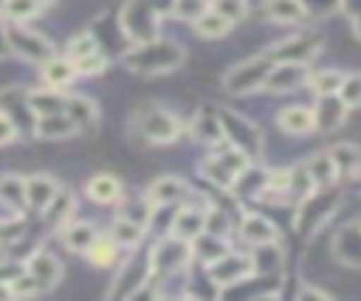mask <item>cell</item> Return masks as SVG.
Wrapping results in <instances>:
<instances>
[{
    "instance_id": "cell-1",
    "label": "cell",
    "mask_w": 361,
    "mask_h": 301,
    "mask_svg": "<svg viewBox=\"0 0 361 301\" xmlns=\"http://www.w3.org/2000/svg\"><path fill=\"white\" fill-rule=\"evenodd\" d=\"M180 65H183V48L161 37L135 42V48L124 53V68L138 76H164V73L178 70Z\"/></svg>"
},
{
    "instance_id": "cell-2",
    "label": "cell",
    "mask_w": 361,
    "mask_h": 301,
    "mask_svg": "<svg viewBox=\"0 0 361 301\" xmlns=\"http://www.w3.org/2000/svg\"><path fill=\"white\" fill-rule=\"evenodd\" d=\"M341 203V191L336 186H324V188H313L307 191L296 211H293V228L302 236H310L313 231H319L324 225V219H330V214L336 211V205Z\"/></svg>"
},
{
    "instance_id": "cell-3",
    "label": "cell",
    "mask_w": 361,
    "mask_h": 301,
    "mask_svg": "<svg viewBox=\"0 0 361 301\" xmlns=\"http://www.w3.org/2000/svg\"><path fill=\"white\" fill-rule=\"evenodd\" d=\"M192 262V248L189 239H180L175 233H166L155 242L149 253V278H166L180 273Z\"/></svg>"
},
{
    "instance_id": "cell-4",
    "label": "cell",
    "mask_w": 361,
    "mask_h": 301,
    "mask_svg": "<svg viewBox=\"0 0 361 301\" xmlns=\"http://www.w3.org/2000/svg\"><path fill=\"white\" fill-rule=\"evenodd\" d=\"M248 163H251V160H248L240 149H234L228 141H223L220 146H214L212 158H206V160L200 163V174H203L209 183L220 186V188H231L234 180H237V174H240Z\"/></svg>"
},
{
    "instance_id": "cell-5",
    "label": "cell",
    "mask_w": 361,
    "mask_h": 301,
    "mask_svg": "<svg viewBox=\"0 0 361 301\" xmlns=\"http://www.w3.org/2000/svg\"><path fill=\"white\" fill-rule=\"evenodd\" d=\"M271 65H274V59L268 56V51L265 53H257L251 59L237 62L231 70H226L223 90L228 96H248V93L259 90L262 82H265V76H268V70H271Z\"/></svg>"
},
{
    "instance_id": "cell-6",
    "label": "cell",
    "mask_w": 361,
    "mask_h": 301,
    "mask_svg": "<svg viewBox=\"0 0 361 301\" xmlns=\"http://www.w3.org/2000/svg\"><path fill=\"white\" fill-rule=\"evenodd\" d=\"M161 8L155 0H127L121 8V31L133 42H147L158 37Z\"/></svg>"
},
{
    "instance_id": "cell-7",
    "label": "cell",
    "mask_w": 361,
    "mask_h": 301,
    "mask_svg": "<svg viewBox=\"0 0 361 301\" xmlns=\"http://www.w3.org/2000/svg\"><path fill=\"white\" fill-rule=\"evenodd\" d=\"M206 276H209V281L217 287V293H226L231 284H243V281L254 278L251 253L226 250L220 259H214V262L206 264Z\"/></svg>"
},
{
    "instance_id": "cell-8",
    "label": "cell",
    "mask_w": 361,
    "mask_h": 301,
    "mask_svg": "<svg viewBox=\"0 0 361 301\" xmlns=\"http://www.w3.org/2000/svg\"><path fill=\"white\" fill-rule=\"evenodd\" d=\"M217 115H220V127H223L226 141L234 149H240L248 160H257L262 155V132L257 129V124H251L248 118H243L234 110H223Z\"/></svg>"
},
{
    "instance_id": "cell-9",
    "label": "cell",
    "mask_w": 361,
    "mask_h": 301,
    "mask_svg": "<svg viewBox=\"0 0 361 301\" xmlns=\"http://www.w3.org/2000/svg\"><path fill=\"white\" fill-rule=\"evenodd\" d=\"M324 39L322 34L316 31H305V34H290L285 39H279L276 45L268 48V56L274 62H299V65H307L310 59L319 56Z\"/></svg>"
},
{
    "instance_id": "cell-10",
    "label": "cell",
    "mask_w": 361,
    "mask_h": 301,
    "mask_svg": "<svg viewBox=\"0 0 361 301\" xmlns=\"http://www.w3.org/2000/svg\"><path fill=\"white\" fill-rule=\"evenodd\" d=\"M138 129H141V138L149 143H172V141H178L183 124L175 113H169L164 107H149L141 113Z\"/></svg>"
},
{
    "instance_id": "cell-11",
    "label": "cell",
    "mask_w": 361,
    "mask_h": 301,
    "mask_svg": "<svg viewBox=\"0 0 361 301\" xmlns=\"http://www.w3.org/2000/svg\"><path fill=\"white\" fill-rule=\"evenodd\" d=\"M6 42L11 48V53L23 56V59H31V62H45L51 53H54V45L39 34V31H31L25 25H6Z\"/></svg>"
},
{
    "instance_id": "cell-12",
    "label": "cell",
    "mask_w": 361,
    "mask_h": 301,
    "mask_svg": "<svg viewBox=\"0 0 361 301\" xmlns=\"http://www.w3.org/2000/svg\"><path fill=\"white\" fill-rule=\"evenodd\" d=\"M305 79H307V65H299V62H274L259 90H268V93H290L296 87H302Z\"/></svg>"
},
{
    "instance_id": "cell-13",
    "label": "cell",
    "mask_w": 361,
    "mask_h": 301,
    "mask_svg": "<svg viewBox=\"0 0 361 301\" xmlns=\"http://www.w3.org/2000/svg\"><path fill=\"white\" fill-rule=\"evenodd\" d=\"M333 256L338 264L361 270V225L358 222H347L338 228V233L333 236Z\"/></svg>"
},
{
    "instance_id": "cell-14",
    "label": "cell",
    "mask_w": 361,
    "mask_h": 301,
    "mask_svg": "<svg viewBox=\"0 0 361 301\" xmlns=\"http://www.w3.org/2000/svg\"><path fill=\"white\" fill-rule=\"evenodd\" d=\"M147 203L155 208V205H175V203H183L192 197V188L186 186V180L175 177V174H164V177H155L149 186H147Z\"/></svg>"
},
{
    "instance_id": "cell-15",
    "label": "cell",
    "mask_w": 361,
    "mask_h": 301,
    "mask_svg": "<svg viewBox=\"0 0 361 301\" xmlns=\"http://www.w3.org/2000/svg\"><path fill=\"white\" fill-rule=\"evenodd\" d=\"M313 110V124H316V129L319 132H333V129H338L341 124H344V118H347V104L336 96V93H327V96H319L316 98V104L310 107Z\"/></svg>"
},
{
    "instance_id": "cell-16",
    "label": "cell",
    "mask_w": 361,
    "mask_h": 301,
    "mask_svg": "<svg viewBox=\"0 0 361 301\" xmlns=\"http://www.w3.org/2000/svg\"><path fill=\"white\" fill-rule=\"evenodd\" d=\"M240 239L248 242L251 248H257V245H274V242H279V231L262 214H243V219H240Z\"/></svg>"
},
{
    "instance_id": "cell-17",
    "label": "cell",
    "mask_w": 361,
    "mask_h": 301,
    "mask_svg": "<svg viewBox=\"0 0 361 301\" xmlns=\"http://www.w3.org/2000/svg\"><path fill=\"white\" fill-rule=\"evenodd\" d=\"M25 273L39 284V290H51V287H56V281L62 278V264H59L56 256L39 250V253H34V256L25 262Z\"/></svg>"
},
{
    "instance_id": "cell-18",
    "label": "cell",
    "mask_w": 361,
    "mask_h": 301,
    "mask_svg": "<svg viewBox=\"0 0 361 301\" xmlns=\"http://www.w3.org/2000/svg\"><path fill=\"white\" fill-rule=\"evenodd\" d=\"M189 135H192L195 143H203V146H209V149H214V146H220V143L226 141L223 127H220V115L203 113V110L195 113V118L189 121Z\"/></svg>"
},
{
    "instance_id": "cell-19",
    "label": "cell",
    "mask_w": 361,
    "mask_h": 301,
    "mask_svg": "<svg viewBox=\"0 0 361 301\" xmlns=\"http://www.w3.org/2000/svg\"><path fill=\"white\" fill-rule=\"evenodd\" d=\"M262 14L271 23L293 25L307 17V6H305V0H262Z\"/></svg>"
},
{
    "instance_id": "cell-20",
    "label": "cell",
    "mask_w": 361,
    "mask_h": 301,
    "mask_svg": "<svg viewBox=\"0 0 361 301\" xmlns=\"http://www.w3.org/2000/svg\"><path fill=\"white\" fill-rule=\"evenodd\" d=\"M305 172H307L310 183H313V188L336 186V180L341 177V172H338V166L333 163V158L327 155V149H324V152H316V155H310V158L305 160Z\"/></svg>"
},
{
    "instance_id": "cell-21",
    "label": "cell",
    "mask_w": 361,
    "mask_h": 301,
    "mask_svg": "<svg viewBox=\"0 0 361 301\" xmlns=\"http://www.w3.org/2000/svg\"><path fill=\"white\" fill-rule=\"evenodd\" d=\"M85 191H87V197H90L93 203H102V205H107V203H116V200H121V194H124V186H121V180H118L116 174H110V172H99V174H93V177L87 180Z\"/></svg>"
},
{
    "instance_id": "cell-22",
    "label": "cell",
    "mask_w": 361,
    "mask_h": 301,
    "mask_svg": "<svg viewBox=\"0 0 361 301\" xmlns=\"http://www.w3.org/2000/svg\"><path fill=\"white\" fill-rule=\"evenodd\" d=\"M65 115L76 124V129H96V124H99V107L87 96L65 98Z\"/></svg>"
},
{
    "instance_id": "cell-23",
    "label": "cell",
    "mask_w": 361,
    "mask_h": 301,
    "mask_svg": "<svg viewBox=\"0 0 361 301\" xmlns=\"http://www.w3.org/2000/svg\"><path fill=\"white\" fill-rule=\"evenodd\" d=\"M276 124L282 132L288 135H307L316 129L313 124V110L310 107H302V104H293V107H285L279 115H276Z\"/></svg>"
},
{
    "instance_id": "cell-24",
    "label": "cell",
    "mask_w": 361,
    "mask_h": 301,
    "mask_svg": "<svg viewBox=\"0 0 361 301\" xmlns=\"http://www.w3.org/2000/svg\"><path fill=\"white\" fill-rule=\"evenodd\" d=\"M203 219H206V208L183 205L180 211H175V217L169 222V233H175L180 239H195L203 231Z\"/></svg>"
},
{
    "instance_id": "cell-25",
    "label": "cell",
    "mask_w": 361,
    "mask_h": 301,
    "mask_svg": "<svg viewBox=\"0 0 361 301\" xmlns=\"http://www.w3.org/2000/svg\"><path fill=\"white\" fill-rule=\"evenodd\" d=\"M56 183L48 177V174H31L28 180H23V194H25V203L45 211V205L56 197Z\"/></svg>"
},
{
    "instance_id": "cell-26",
    "label": "cell",
    "mask_w": 361,
    "mask_h": 301,
    "mask_svg": "<svg viewBox=\"0 0 361 301\" xmlns=\"http://www.w3.org/2000/svg\"><path fill=\"white\" fill-rule=\"evenodd\" d=\"M189 248H192V259H197L203 267L214 259H220L226 250H228V239L226 236H214V233H206L200 231L195 239H189Z\"/></svg>"
},
{
    "instance_id": "cell-27",
    "label": "cell",
    "mask_w": 361,
    "mask_h": 301,
    "mask_svg": "<svg viewBox=\"0 0 361 301\" xmlns=\"http://www.w3.org/2000/svg\"><path fill=\"white\" fill-rule=\"evenodd\" d=\"M149 278V259L147 262H130L124 270H121V276H118V281H116V287H110V295H116V298H127V295H135L138 293V287L144 284Z\"/></svg>"
},
{
    "instance_id": "cell-28",
    "label": "cell",
    "mask_w": 361,
    "mask_h": 301,
    "mask_svg": "<svg viewBox=\"0 0 361 301\" xmlns=\"http://www.w3.org/2000/svg\"><path fill=\"white\" fill-rule=\"evenodd\" d=\"M34 132H37L39 138H45V141H62V138H71V135L79 132V129H76V124H73V121L65 115V110H62V113L39 115Z\"/></svg>"
},
{
    "instance_id": "cell-29",
    "label": "cell",
    "mask_w": 361,
    "mask_h": 301,
    "mask_svg": "<svg viewBox=\"0 0 361 301\" xmlns=\"http://www.w3.org/2000/svg\"><path fill=\"white\" fill-rule=\"evenodd\" d=\"M42 79L51 84V87H65V84H71L73 79H76V68H73V62L68 59V56H56V53H51L45 62H42Z\"/></svg>"
},
{
    "instance_id": "cell-30",
    "label": "cell",
    "mask_w": 361,
    "mask_h": 301,
    "mask_svg": "<svg viewBox=\"0 0 361 301\" xmlns=\"http://www.w3.org/2000/svg\"><path fill=\"white\" fill-rule=\"evenodd\" d=\"M192 25H195V34L203 37V39H220V37H226V34L231 31V23H228L226 17H220L212 6H209Z\"/></svg>"
},
{
    "instance_id": "cell-31",
    "label": "cell",
    "mask_w": 361,
    "mask_h": 301,
    "mask_svg": "<svg viewBox=\"0 0 361 301\" xmlns=\"http://www.w3.org/2000/svg\"><path fill=\"white\" fill-rule=\"evenodd\" d=\"M327 155L333 158V163L338 166V172L358 174V166H361V146H358V143H353V141L333 143V146L327 149Z\"/></svg>"
},
{
    "instance_id": "cell-32",
    "label": "cell",
    "mask_w": 361,
    "mask_h": 301,
    "mask_svg": "<svg viewBox=\"0 0 361 301\" xmlns=\"http://www.w3.org/2000/svg\"><path fill=\"white\" fill-rule=\"evenodd\" d=\"M110 236L118 248H138V242L144 239V225L141 222H133L127 217H118L113 225H110Z\"/></svg>"
},
{
    "instance_id": "cell-33",
    "label": "cell",
    "mask_w": 361,
    "mask_h": 301,
    "mask_svg": "<svg viewBox=\"0 0 361 301\" xmlns=\"http://www.w3.org/2000/svg\"><path fill=\"white\" fill-rule=\"evenodd\" d=\"M344 82V70H336V68H324V70H307V79L305 84H310V90L316 96H327V93H338Z\"/></svg>"
},
{
    "instance_id": "cell-34",
    "label": "cell",
    "mask_w": 361,
    "mask_h": 301,
    "mask_svg": "<svg viewBox=\"0 0 361 301\" xmlns=\"http://www.w3.org/2000/svg\"><path fill=\"white\" fill-rule=\"evenodd\" d=\"M96 236H99V233H96V228H93L90 222H71V225L62 231V239H65L68 250H73V253H85V250L93 245Z\"/></svg>"
},
{
    "instance_id": "cell-35",
    "label": "cell",
    "mask_w": 361,
    "mask_h": 301,
    "mask_svg": "<svg viewBox=\"0 0 361 301\" xmlns=\"http://www.w3.org/2000/svg\"><path fill=\"white\" fill-rule=\"evenodd\" d=\"M85 253H87L90 264H96V267H110V264L118 259V245L113 242V236H96L93 245H90Z\"/></svg>"
},
{
    "instance_id": "cell-36",
    "label": "cell",
    "mask_w": 361,
    "mask_h": 301,
    "mask_svg": "<svg viewBox=\"0 0 361 301\" xmlns=\"http://www.w3.org/2000/svg\"><path fill=\"white\" fill-rule=\"evenodd\" d=\"M28 104L37 115H51V113H62L65 110V96L56 93V87L51 90H37L28 96Z\"/></svg>"
},
{
    "instance_id": "cell-37",
    "label": "cell",
    "mask_w": 361,
    "mask_h": 301,
    "mask_svg": "<svg viewBox=\"0 0 361 301\" xmlns=\"http://www.w3.org/2000/svg\"><path fill=\"white\" fill-rule=\"evenodd\" d=\"M73 62V68H76V76H102L104 70H107V56H104V51L102 48H96V51H90V53H85V56H79V59H71Z\"/></svg>"
},
{
    "instance_id": "cell-38",
    "label": "cell",
    "mask_w": 361,
    "mask_h": 301,
    "mask_svg": "<svg viewBox=\"0 0 361 301\" xmlns=\"http://www.w3.org/2000/svg\"><path fill=\"white\" fill-rule=\"evenodd\" d=\"M336 96L347 104V110L361 107V73H344V82Z\"/></svg>"
},
{
    "instance_id": "cell-39",
    "label": "cell",
    "mask_w": 361,
    "mask_h": 301,
    "mask_svg": "<svg viewBox=\"0 0 361 301\" xmlns=\"http://www.w3.org/2000/svg\"><path fill=\"white\" fill-rule=\"evenodd\" d=\"M220 17H226L231 25H237L240 20H245L248 17V0H214V3H209Z\"/></svg>"
},
{
    "instance_id": "cell-40",
    "label": "cell",
    "mask_w": 361,
    "mask_h": 301,
    "mask_svg": "<svg viewBox=\"0 0 361 301\" xmlns=\"http://www.w3.org/2000/svg\"><path fill=\"white\" fill-rule=\"evenodd\" d=\"M0 197H3V203L14 205V208L25 205V194H23V180H20L17 174H6V177H0Z\"/></svg>"
},
{
    "instance_id": "cell-41",
    "label": "cell",
    "mask_w": 361,
    "mask_h": 301,
    "mask_svg": "<svg viewBox=\"0 0 361 301\" xmlns=\"http://www.w3.org/2000/svg\"><path fill=\"white\" fill-rule=\"evenodd\" d=\"M96 48H99V39L90 31H79L68 42V59H79V56H85V53H90Z\"/></svg>"
},
{
    "instance_id": "cell-42",
    "label": "cell",
    "mask_w": 361,
    "mask_h": 301,
    "mask_svg": "<svg viewBox=\"0 0 361 301\" xmlns=\"http://www.w3.org/2000/svg\"><path fill=\"white\" fill-rule=\"evenodd\" d=\"M39 8L34 6V0H6L3 3V14L8 17V20H14V23H23V20H28V17H34Z\"/></svg>"
},
{
    "instance_id": "cell-43",
    "label": "cell",
    "mask_w": 361,
    "mask_h": 301,
    "mask_svg": "<svg viewBox=\"0 0 361 301\" xmlns=\"http://www.w3.org/2000/svg\"><path fill=\"white\" fill-rule=\"evenodd\" d=\"M206 8H209L206 0H172V14L180 20H189V23H195Z\"/></svg>"
},
{
    "instance_id": "cell-44",
    "label": "cell",
    "mask_w": 361,
    "mask_h": 301,
    "mask_svg": "<svg viewBox=\"0 0 361 301\" xmlns=\"http://www.w3.org/2000/svg\"><path fill=\"white\" fill-rule=\"evenodd\" d=\"M203 231L206 233H214V236H226L228 233V214L223 208H206Z\"/></svg>"
},
{
    "instance_id": "cell-45",
    "label": "cell",
    "mask_w": 361,
    "mask_h": 301,
    "mask_svg": "<svg viewBox=\"0 0 361 301\" xmlns=\"http://www.w3.org/2000/svg\"><path fill=\"white\" fill-rule=\"evenodd\" d=\"M14 135H17V127H14V121H11L8 115H3V113H0V146L11 143V141H14Z\"/></svg>"
},
{
    "instance_id": "cell-46",
    "label": "cell",
    "mask_w": 361,
    "mask_h": 301,
    "mask_svg": "<svg viewBox=\"0 0 361 301\" xmlns=\"http://www.w3.org/2000/svg\"><path fill=\"white\" fill-rule=\"evenodd\" d=\"M299 301H307V298H330V293H324L322 287H313V284H305L299 293H296Z\"/></svg>"
},
{
    "instance_id": "cell-47",
    "label": "cell",
    "mask_w": 361,
    "mask_h": 301,
    "mask_svg": "<svg viewBox=\"0 0 361 301\" xmlns=\"http://www.w3.org/2000/svg\"><path fill=\"white\" fill-rule=\"evenodd\" d=\"M338 8L347 14V17H361V0H338Z\"/></svg>"
},
{
    "instance_id": "cell-48",
    "label": "cell",
    "mask_w": 361,
    "mask_h": 301,
    "mask_svg": "<svg viewBox=\"0 0 361 301\" xmlns=\"http://www.w3.org/2000/svg\"><path fill=\"white\" fill-rule=\"evenodd\" d=\"M353 31H355V37L361 39V17H355V20H353Z\"/></svg>"
},
{
    "instance_id": "cell-49",
    "label": "cell",
    "mask_w": 361,
    "mask_h": 301,
    "mask_svg": "<svg viewBox=\"0 0 361 301\" xmlns=\"http://www.w3.org/2000/svg\"><path fill=\"white\" fill-rule=\"evenodd\" d=\"M51 3H54V0H34L37 8H45V6H51Z\"/></svg>"
},
{
    "instance_id": "cell-50",
    "label": "cell",
    "mask_w": 361,
    "mask_h": 301,
    "mask_svg": "<svg viewBox=\"0 0 361 301\" xmlns=\"http://www.w3.org/2000/svg\"><path fill=\"white\" fill-rule=\"evenodd\" d=\"M206 3H214V0H206Z\"/></svg>"
},
{
    "instance_id": "cell-51",
    "label": "cell",
    "mask_w": 361,
    "mask_h": 301,
    "mask_svg": "<svg viewBox=\"0 0 361 301\" xmlns=\"http://www.w3.org/2000/svg\"><path fill=\"white\" fill-rule=\"evenodd\" d=\"M358 225H361V219H358Z\"/></svg>"
},
{
    "instance_id": "cell-52",
    "label": "cell",
    "mask_w": 361,
    "mask_h": 301,
    "mask_svg": "<svg viewBox=\"0 0 361 301\" xmlns=\"http://www.w3.org/2000/svg\"><path fill=\"white\" fill-rule=\"evenodd\" d=\"M358 191H361V188H358Z\"/></svg>"
}]
</instances>
